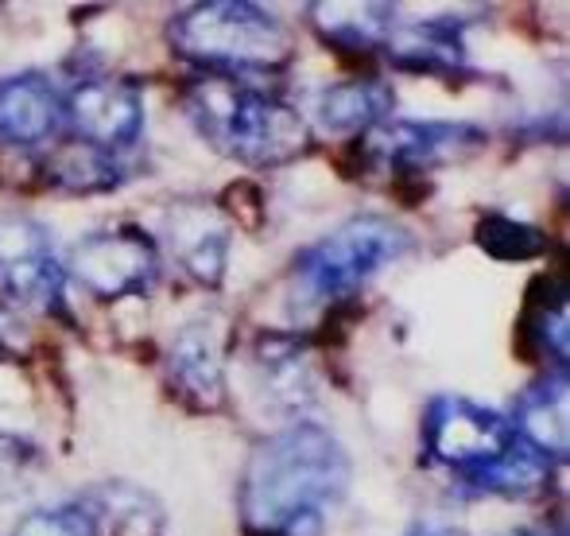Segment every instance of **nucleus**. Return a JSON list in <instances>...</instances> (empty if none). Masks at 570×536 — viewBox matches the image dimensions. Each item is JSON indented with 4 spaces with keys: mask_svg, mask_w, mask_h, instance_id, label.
<instances>
[{
    "mask_svg": "<svg viewBox=\"0 0 570 536\" xmlns=\"http://www.w3.org/2000/svg\"><path fill=\"white\" fill-rule=\"evenodd\" d=\"M167 378L179 401L203 412L226 405V331L218 319L198 315L183 323L167 350Z\"/></svg>",
    "mask_w": 570,
    "mask_h": 536,
    "instance_id": "10",
    "label": "nucleus"
},
{
    "mask_svg": "<svg viewBox=\"0 0 570 536\" xmlns=\"http://www.w3.org/2000/svg\"><path fill=\"white\" fill-rule=\"evenodd\" d=\"M517 444L520 436L509 416L470 397L439 393L423 412V451L431 462L454 470L458 483L501 462Z\"/></svg>",
    "mask_w": 570,
    "mask_h": 536,
    "instance_id": "5",
    "label": "nucleus"
},
{
    "mask_svg": "<svg viewBox=\"0 0 570 536\" xmlns=\"http://www.w3.org/2000/svg\"><path fill=\"white\" fill-rule=\"evenodd\" d=\"M396 109V94L381 78H350V82H331L315 94V117L323 136H365L381 121H389Z\"/></svg>",
    "mask_w": 570,
    "mask_h": 536,
    "instance_id": "15",
    "label": "nucleus"
},
{
    "mask_svg": "<svg viewBox=\"0 0 570 536\" xmlns=\"http://www.w3.org/2000/svg\"><path fill=\"white\" fill-rule=\"evenodd\" d=\"M183 101L195 129L245 167H284L311 148L307 117L253 82L206 75Z\"/></svg>",
    "mask_w": 570,
    "mask_h": 536,
    "instance_id": "2",
    "label": "nucleus"
},
{
    "mask_svg": "<svg viewBox=\"0 0 570 536\" xmlns=\"http://www.w3.org/2000/svg\"><path fill=\"white\" fill-rule=\"evenodd\" d=\"M412 536H465V533H458V529H439V525H431V529H415Z\"/></svg>",
    "mask_w": 570,
    "mask_h": 536,
    "instance_id": "24",
    "label": "nucleus"
},
{
    "mask_svg": "<svg viewBox=\"0 0 570 536\" xmlns=\"http://www.w3.org/2000/svg\"><path fill=\"white\" fill-rule=\"evenodd\" d=\"M501 536H551V533H543V529H509V533H501Z\"/></svg>",
    "mask_w": 570,
    "mask_h": 536,
    "instance_id": "25",
    "label": "nucleus"
},
{
    "mask_svg": "<svg viewBox=\"0 0 570 536\" xmlns=\"http://www.w3.org/2000/svg\"><path fill=\"white\" fill-rule=\"evenodd\" d=\"M478 245L497 261H535L548 253L543 230L509 218V214H489L478 226Z\"/></svg>",
    "mask_w": 570,
    "mask_h": 536,
    "instance_id": "20",
    "label": "nucleus"
},
{
    "mask_svg": "<svg viewBox=\"0 0 570 536\" xmlns=\"http://www.w3.org/2000/svg\"><path fill=\"white\" fill-rule=\"evenodd\" d=\"M0 288L23 308L62 315L67 269H62L55 242L36 218L0 214Z\"/></svg>",
    "mask_w": 570,
    "mask_h": 536,
    "instance_id": "8",
    "label": "nucleus"
},
{
    "mask_svg": "<svg viewBox=\"0 0 570 536\" xmlns=\"http://www.w3.org/2000/svg\"><path fill=\"white\" fill-rule=\"evenodd\" d=\"M62 125L94 152H128L144 136V98L125 78L86 75L62 94Z\"/></svg>",
    "mask_w": 570,
    "mask_h": 536,
    "instance_id": "7",
    "label": "nucleus"
},
{
    "mask_svg": "<svg viewBox=\"0 0 570 536\" xmlns=\"http://www.w3.org/2000/svg\"><path fill=\"white\" fill-rule=\"evenodd\" d=\"M512 428L524 439L532 451H540L543 459L563 462L570 451V393H567V366L548 370L540 381L520 393Z\"/></svg>",
    "mask_w": 570,
    "mask_h": 536,
    "instance_id": "13",
    "label": "nucleus"
},
{
    "mask_svg": "<svg viewBox=\"0 0 570 536\" xmlns=\"http://www.w3.org/2000/svg\"><path fill=\"white\" fill-rule=\"evenodd\" d=\"M350 490V455L331 428L295 420L253 447L240 475L248 536H318Z\"/></svg>",
    "mask_w": 570,
    "mask_h": 536,
    "instance_id": "1",
    "label": "nucleus"
},
{
    "mask_svg": "<svg viewBox=\"0 0 570 536\" xmlns=\"http://www.w3.org/2000/svg\"><path fill=\"white\" fill-rule=\"evenodd\" d=\"M51 175H55V183H62V187H70V191H106L120 179L114 159H109L106 152L86 148V144L62 148L51 164Z\"/></svg>",
    "mask_w": 570,
    "mask_h": 536,
    "instance_id": "21",
    "label": "nucleus"
},
{
    "mask_svg": "<svg viewBox=\"0 0 570 536\" xmlns=\"http://www.w3.org/2000/svg\"><path fill=\"white\" fill-rule=\"evenodd\" d=\"M368 159L384 172H435L443 164L470 156L485 144V133L465 121H412V117H389L376 129L361 136Z\"/></svg>",
    "mask_w": 570,
    "mask_h": 536,
    "instance_id": "9",
    "label": "nucleus"
},
{
    "mask_svg": "<svg viewBox=\"0 0 570 536\" xmlns=\"http://www.w3.org/2000/svg\"><path fill=\"white\" fill-rule=\"evenodd\" d=\"M412 253V234L381 214H357L295 257L292 300L299 308L338 303Z\"/></svg>",
    "mask_w": 570,
    "mask_h": 536,
    "instance_id": "4",
    "label": "nucleus"
},
{
    "mask_svg": "<svg viewBox=\"0 0 570 536\" xmlns=\"http://www.w3.org/2000/svg\"><path fill=\"white\" fill-rule=\"evenodd\" d=\"M179 261L198 284L218 288L226 276V253H229V234L226 226L210 218H195V222H179Z\"/></svg>",
    "mask_w": 570,
    "mask_h": 536,
    "instance_id": "18",
    "label": "nucleus"
},
{
    "mask_svg": "<svg viewBox=\"0 0 570 536\" xmlns=\"http://www.w3.org/2000/svg\"><path fill=\"white\" fill-rule=\"evenodd\" d=\"M570 315H567V292L563 284H556V295H535L532 292V308L524 315V339L532 350H540L548 362L567 366V350H570Z\"/></svg>",
    "mask_w": 570,
    "mask_h": 536,
    "instance_id": "19",
    "label": "nucleus"
},
{
    "mask_svg": "<svg viewBox=\"0 0 570 536\" xmlns=\"http://www.w3.org/2000/svg\"><path fill=\"white\" fill-rule=\"evenodd\" d=\"M62 129V90L39 70L0 78V144L4 148H43Z\"/></svg>",
    "mask_w": 570,
    "mask_h": 536,
    "instance_id": "11",
    "label": "nucleus"
},
{
    "mask_svg": "<svg viewBox=\"0 0 570 536\" xmlns=\"http://www.w3.org/2000/svg\"><path fill=\"white\" fill-rule=\"evenodd\" d=\"M548 483H551V459L532 451L524 439H520L501 462L462 478V486L470 494H481V498H512V501L535 498V494L548 490Z\"/></svg>",
    "mask_w": 570,
    "mask_h": 536,
    "instance_id": "17",
    "label": "nucleus"
},
{
    "mask_svg": "<svg viewBox=\"0 0 570 536\" xmlns=\"http://www.w3.org/2000/svg\"><path fill=\"white\" fill-rule=\"evenodd\" d=\"M67 276H75L94 300L117 303L132 300V295H148L151 284L159 280V253L144 230L117 226L98 230V234L82 237L70 250Z\"/></svg>",
    "mask_w": 570,
    "mask_h": 536,
    "instance_id": "6",
    "label": "nucleus"
},
{
    "mask_svg": "<svg viewBox=\"0 0 570 536\" xmlns=\"http://www.w3.org/2000/svg\"><path fill=\"white\" fill-rule=\"evenodd\" d=\"M12 536H94V529L82 501H62V506L31 509L28 517H20Z\"/></svg>",
    "mask_w": 570,
    "mask_h": 536,
    "instance_id": "22",
    "label": "nucleus"
},
{
    "mask_svg": "<svg viewBox=\"0 0 570 536\" xmlns=\"http://www.w3.org/2000/svg\"><path fill=\"white\" fill-rule=\"evenodd\" d=\"M307 23L326 47L342 55H376L389 47L400 23L396 4H361V0H334V4H311Z\"/></svg>",
    "mask_w": 570,
    "mask_h": 536,
    "instance_id": "14",
    "label": "nucleus"
},
{
    "mask_svg": "<svg viewBox=\"0 0 570 536\" xmlns=\"http://www.w3.org/2000/svg\"><path fill=\"white\" fill-rule=\"evenodd\" d=\"M94 536H159V509L144 490L109 483L82 498Z\"/></svg>",
    "mask_w": 570,
    "mask_h": 536,
    "instance_id": "16",
    "label": "nucleus"
},
{
    "mask_svg": "<svg viewBox=\"0 0 570 536\" xmlns=\"http://www.w3.org/2000/svg\"><path fill=\"white\" fill-rule=\"evenodd\" d=\"M389 62L407 75L431 78H465L470 59H465V20L454 16H435V20L396 23L389 47Z\"/></svg>",
    "mask_w": 570,
    "mask_h": 536,
    "instance_id": "12",
    "label": "nucleus"
},
{
    "mask_svg": "<svg viewBox=\"0 0 570 536\" xmlns=\"http://www.w3.org/2000/svg\"><path fill=\"white\" fill-rule=\"evenodd\" d=\"M36 462H39V451L28 439L12 436V431H0V506L23 490V483H28V475L36 470Z\"/></svg>",
    "mask_w": 570,
    "mask_h": 536,
    "instance_id": "23",
    "label": "nucleus"
},
{
    "mask_svg": "<svg viewBox=\"0 0 570 536\" xmlns=\"http://www.w3.org/2000/svg\"><path fill=\"white\" fill-rule=\"evenodd\" d=\"M167 43L214 78L279 75L295 59V39L276 12L248 0H210L171 16Z\"/></svg>",
    "mask_w": 570,
    "mask_h": 536,
    "instance_id": "3",
    "label": "nucleus"
}]
</instances>
